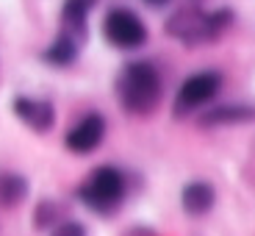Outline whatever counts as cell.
I'll return each mask as SVG.
<instances>
[{
  "instance_id": "obj_1",
  "label": "cell",
  "mask_w": 255,
  "mask_h": 236,
  "mask_svg": "<svg viewBox=\"0 0 255 236\" xmlns=\"http://www.w3.org/2000/svg\"><path fill=\"white\" fill-rule=\"evenodd\" d=\"M164 81L153 61H128L117 75V100L133 117H147L158 109Z\"/></svg>"
},
{
  "instance_id": "obj_2",
  "label": "cell",
  "mask_w": 255,
  "mask_h": 236,
  "mask_svg": "<svg viewBox=\"0 0 255 236\" xmlns=\"http://www.w3.org/2000/svg\"><path fill=\"white\" fill-rule=\"evenodd\" d=\"M236 19V11L230 6H219L205 11L203 6H180L178 11L169 14L164 22V31L172 39L183 45H205V42H217Z\"/></svg>"
},
{
  "instance_id": "obj_3",
  "label": "cell",
  "mask_w": 255,
  "mask_h": 236,
  "mask_svg": "<svg viewBox=\"0 0 255 236\" xmlns=\"http://www.w3.org/2000/svg\"><path fill=\"white\" fill-rule=\"evenodd\" d=\"M128 195V175L114 164L95 167L86 181L78 186V200L95 214H111L125 203Z\"/></svg>"
},
{
  "instance_id": "obj_4",
  "label": "cell",
  "mask_w": 255,
  "mask_h": 236,
  "mask_svg": "<svg viewBox=\"0 0 255 236\" xmlns=\"http://www.w3.org/2000/svg\"><path fill=\"white\" fill-rule=\"evenodd\" d=\"M222 83H225V78L219 70H200V72H194V75H189L178 86V92H175L172 114L178 117V120H183V117L200 111L203 106H208V103L222 92Z\"/></svg>"
},
{
  "instance_id": "obj_5",
  "label": "cell",
  "mask_w": 255,
  "mask_h": 236,
  "mask_svg": "<svg viewBox=\"0 0 255 236\" xmlns=\"http://www.w3.org/2000/svg\"><path fill=\"white\" fill-rule=\"evenodd\" d=\"M103 36L117 50H139L141 45H147L150 31L133 8L114 6L103 19Z\"/></svg>"
},
{
  "instance_id": "obj_6",
  "label": "cell",
  "mask_w": 255,
  "mask_h": 236,
  "mask_svg": "<svg viewBox=\"0 0 255 236\" xmlns=\"http://www.w3.org/2000/svg\"><path fill=\"white\" fill-rule=\"evenodd\" d=\"M106 131H109L106 117L97 114V111H89V114H83L75 125H70V131L64 134V147L75 156H89L92 150H97V147L103 145Z\"/></svg>"
},
{
  "instance_id": "obj_7",
  "label": "cell",
  "mask_w": 255,
  "mask_h": 236,
  "mask_svg": "<svg viewBox=\"0 0 255 236\" xmlns=\"http://www.w3.org/2000/svg\"><path fill=\"white\" fill-rule=\"evenodd\" d=\"M14 114L22 125H28L36 134H47L53 125H56V109L53 103L45 97H31V95H17L11 103Z\"/></svg>"
},
{
  "instance_id": "obj_8",
  "label": "cell",
  "mask_w": 255,
  "mask_h": 236,
  "mask_svg": "<svg viewBox=\"0 0 255 236\" xmlns=\"http://www.w3.org/2000/svg\"><path fill=\"white\" fill-rule=\"evenodd\" d=\"M255 122V106L247 103H222V106H208L197 114V128H225V125H247Z\"/></svg>"
},
{
  "instance_id": "obj_9",
  "label": "cell",
  "mask_w": 255,
  "mask_h": 236,
  "mask_svg": "<svg viewBox=\"0 0 255 236\" xmlns=\"http://www.w3.org/2000/svg\"><path fill=\"white\" fill-rule=\"evenodd\" d=\"M81 45L83 39H78L70 31H58L50 39V45L42 50V61L50 64V67H70L78 56H81Z\"/></svg>"
},
{
  "instance_id": "obj_10",
  "label": "cell",
  "mask_w": 255,
  "mask_h": 236,
  "mask_svg": "<svg viewBox=\"0 0 255 236\" xmlns=\"http://www.w3.org/2000/svg\"><path fill=\"white\" fill-rule=\"evenodd\" d=\"M217 203V189L208 184V181H191V184L183 186L180 192V206H183L186 214L191 217H203L214 209Z\"/></svg>"
},
{
  "instance_id": "obj_11",
  "label": "cell",
  "mask_w": 255,
  "mask_h": 236,
  "mask_svg": "<svg viewBox=\"0 0 255 236\" xmlns=\"http://www.w3.org/2000/svg\"><path fill=\"white\" fill-rule=\"evenodd\" d=\"M100 0H64L61 6V31L75 33L78 39H86V19H89L92 8Z\"/></svg>"
},
{
  "instance_id": "obj_12",
  "label": "cell",
  "mask_w": 255,
  "mask_h": 236,
  "mask_svg": "<svg viewBox=\"0 0 255 236\" xmlns=\"http://www.w3.org/2000/svg\"><path fill=\"white\" fill-rule=\"evenodd\" d=\"M28 198V181L19 173H0V206L3 209H17Z\"/></svg>"
},
{
  "instance_id": "obj_13",
  "label": "cell",
  "mask_w": 255,
  "mask_h": 236,
  "mask_svg": "<svg viewBox=\"0 0 255 236\" xmlns=\"http://www.w3.org/2000/svg\"><path fill=\"white\" fill-rule=\"evenodd\" d=\"M33 223L42 231H53L61 223V206H58L56 200H39L36 211H33Z\"/></svg>"
},
{
  "instance_id": "obj_14",
  "label": "cell",
  "mask_w": 255,
  "mask_h": 236,
  "mask_svg": "<svg viewBox=\"0 0 255 236\" xmlns=\"http://www.w3.org/2000/svg\"><path fill=\"white\" fill-rule=\"evenodd\" d=\"M50 236H86V228L81 223H75V220H64V223H58L50 231Z\"/></svg>"
},
{
  "instance_id": "obj_15",
  "label": "cell",
  "mask_w": 255,
  "mask_h": 236,
  "mask_svg": "<svg viewBox=\"0 0 255 236\" xmlns=\"http://www.w3.org/2000/svg\"><path fill=\"white\" fill-rule=\"evenodd\" d=\"M144 6H150V8H164V6H169L172 0H141Z\"/></svg>"
},
{
  "instance_id": "obj_16",
  "label": "cell",
  "mask_w": 255,
  "mask_h": 236,
  "mask_svg": "<svg viewBox=\"0 0 255 236\" xmlns=\"http://www.w3.org/2000/svg\"><path fill=\"white\" fill-rule=\"evenodd\" d=\"M128 236H155V234L150 228H130V231H128Z\"/></svg>"
}]
</instances>
